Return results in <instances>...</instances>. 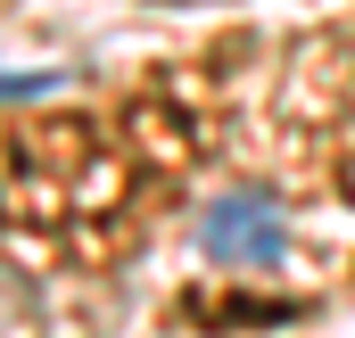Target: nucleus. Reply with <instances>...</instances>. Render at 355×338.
<instances>
[{
  "instance_id": "obj_1",
  "label": "nucleus",
  "mask_w": 355,
  "mask_h": 338,
  "mask_svg": "<svg viewBox=\"0 0 355 338\" xmlns=\"http://www.w3.org/2000/svg\"><path fill=\"white\" fill-rule=\"evenodd\" d=\"M198 248L215 264H281V206L265 190H223L198 215Z\"/></svg>"
}]
</instances>
